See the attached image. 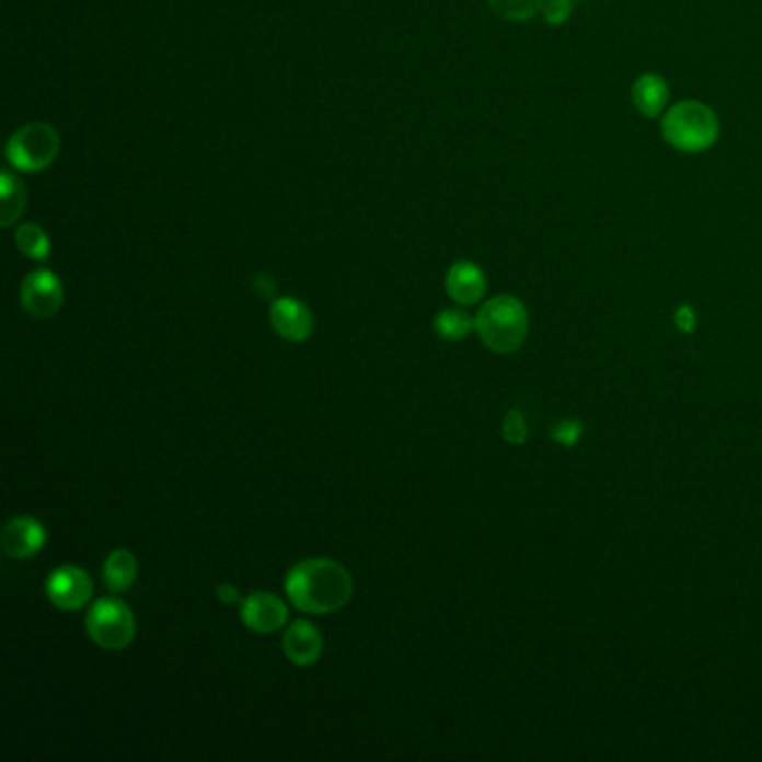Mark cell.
<instances>
[{
  "label": "cell",
  "instance_id": "obj_15",
  "mask_svg": "<svg viewBox=\"0 0 762 762\" xmlns=\"http://www.w3.org/2000/svg\"><path fill=\"white\" fill-rule=\"evenodd\" d=\"M137 575H139V564L130 551L119 549V551L107 555L105 566H103V579L113 592L130 590L132 584L137 581Z\"/></svg>",
  "mask_w": 762,
  "mask_h": 762
},
{
  "label": "cell",
  "instance_id": "obj_20",
  "mask_svg": "<svg viewBox=\"0 0 762 762\" xmlns=\"http://www.w3.org/2000/svg\"><path fill=\"white\" fill-rule=\"evenodd\" d=\"M504 439L510 446H523L528 439V425L523 420V414L517 409H510L504 420Z\"/></svg>",
  "mask_w": 762,
  "mask_h": 762
},
{
  "label": "cell",
  "instance_id": "obj_23",
  "mask_svg": "<svg viewBox=\"0 0 762 762\" xmlns=\"http://www.w3.org/2000/svg\"><path fill=\"white\" fill-rule=\"evenodd\" d=\"M253 287H255V291L262 296V298H276V293H278V285H276V280L274 278H270L268 274H257L255 276V280H253Z\"/></svg>",
  "mask_w": 762,
  "mask_h": 762
},
{
  "label": "cell",
  "instance_id": "obj_4",
  "mask_svg": "<svg viewBox=\"0 0 762 762\" xmlns=\"http://www.w3.org/2000/svg\"><path fill=\"white\" fill-rule=\"evenodd\" d=\"M61 137L49 124H25L21 126L5 146V157L19 173H41L49 169L59 157Z\"/></svg>",
  "mask_w": 762,
  "mask_h": 762
},
{
  "label": "cell",
  "instance_id": "obj_6",
  "mask_svg": "<svg viewBox=\"0 0 762 762\" xmlns=\"http://www.w3.org/2000/svg\"><path fill=\"white\" fill-rule=\"evenodd\" d=\"M64 285L49 268H38L23 280L21 302L23 309L36 320H49L64 307Z\"/></svg>",
  "mask_w": 762,
  "mask_h": 762
},
{
  "label": "cell",
  "instance_id": "obj_24",
  "mask_svg": "<svg viewBox=\"0 0 762 762\" xmlns=\"http://www.w3.org/2000/svg\"><path fill=\"white\" fill-rule=\"evenodd\" d=\"M217 597H220V602L227 604V607L240 602V592H238V588H233V584H220V586H217Z\"/></svg>",
  "mask_w": 762,
  "mask_h": 762
},
{
  "label": "cell",
  "instance_id": "obj_1",
  "mask_svg": "<svg viewBox=\"0 0 762 762\" xmlns=\"http://www.w3.org/2000/svg\"><path fill=\"white\" fill-rule=\"evenodd\" d=\"M287 594L293 607L309 615H326L349 604L354 579L349 570L326 557L304 559L287 575Z\"/></svg>",
  "mask_w": 762,
  "mask_h": 762
},
{
  "label": "cell",
  "instance_id": "obj_16",
  "mask_svg": "<svg viewBox=\"0 0 762 762\" xmlns=\"http://www.w3.org/2000/svg\"><path fill=\"white\" fill-rule=\"evenodd\" d=\"M434 330L448 343H459L474 330V320L461 309H446L434 318Z\"/></svg>",
  "mask_w": 762,
  "mask_h": 762
},
{
  "label": "cell",
  "instance_id": "obj_3",
  "mask_svg": "<svg viewBox=\"0 0 762 762\" xmlns=\"http://www.w3.org/2000/svg\"><path fill=\"white\" fill-rule=\"evenodd\" d=\"M665 141L686 154L709 150L720 137V122L709 105L684 99L671 105L662 119Z\"/></svg>",
  "mask_w": 762,
  "mask_h": 762
},
{
  "label": "cell",
  "instance_id": "obj_7",
  "mask_svg": "<svg viewBox=\"0 0 762 762\" xmlns=\"http://www.w3.org/2000/svg\"><path fill=\"white\" fill-rule=\"evenodd\" d=\"M49 602L61 611H79L92 597V581L79 566H61L47 577L45 584Z\"/></svg>",
  "mask_w": 762,
  "mask_h": 762
},
{
  "label": "cell",
  "instance_id": "obj_11",
  "mask_svg": "<svg viewBox=\"0 0 762 762\" xmlns=\"http://www.w3.org/2000/svg\"><path fill=\"white\" fill-rule=\"evenodd\" d=\"M324 648V639L320 635V631L307 622V620H298L293 622L285 637H282V650L285 656L296 665V667H311L320 660Z\"/></svg>",
  "mask_w": 762,
  "mask_h": 762
},
{
  "label": "cell",
  "instance_id": "obj_18",
  "mask_svg": "<svg viewBox=\"0 0 762 762\" xmlns=\"http://www.w3.org/2000/svg\"><path fill=\"white\" fill-rule=\"evenodd\" d=\"M549 0H487L489 10H493L497 16H501L504 21H515V23H523L534 19L536 14L543 12Z\"/></svg>",
  "mask_w": 762,
  "mask_h": 762
},
{
  "label": "cell",
  "instance_id": "obj_8",
  "mask_svg": "<svg viewBox=\"0 0 762 762\" xmlns=\"http://www.w3.org/2000/svg\"><path fill=\"white\" fill-rule=\"evenodd\" d=\"M289 620L287 604L274 592H253L242 602V622L249 631L268 635L280 631Z\"/></svg>",
  "mask_w": 762,
  "mask_h": 762
},
{
  "label": "cell",
  "instance_id": "obj_17",
  "mask_svg": "<svg viewBox=\"0 0 762 762\" xmlns=\"http://www.w3.org/2000/svg\"><path fill=\"white\" fill-rule=\"evenodd\" d=\"M14 242L19 246V251L30 257V259H36V262H45L49 257V251H51V244H49V238L47 233L38 227V224H21L14 233Z\"/></svg>",
  "mask_w": 762,
  "mask_h": 762
},
{
  "label": "cell",
  "instance_id": "obj_14",
  "mask_svg": "<svg viewBox=\"0 0 762 762\" xmlns=\"http://www.w3.org/2000/svg\"><path fill=\"white\" fill-rule=\"evenodd\" d=\"M27 206V188L23 182L10 173H0V227L10 229L19 222V217L25 212Z\"/></svg>",
  "mask_w": 762,
  "mask_h": 762
},
{
  "label": "cell",
  "instance_id": "obj_22",
  "mask_svg": "<svg viewBox=\"0 0 762 762\" xmlns=\"http://www.w3.org/2000/svg\"><path fill=\"white\" fill-rule=\"evenodd\" d=\"M673 322H676V326L682 334H693L695 332V322H697L695 309L691 304L678 307L676 313H673Z\"/></svg>",
  "mask_w": 762,
  "mask_h": 762
},
{
  "label": "cell",
  "instance_id": "obj_10",
  "mask_svg": "<svg viewBox=\"0 0 762 762\" xmlns=\"http://www.w3.org/2000/svg\"><path fill=\"white\" fill-rule=\"evenodd\" d=\"M3 551L12 559H32L47 541L45 528L32 517H16L3 530Z\"/></svg>",
  "mask_w": 762,
  "mask_h": 762
},
{
  "label": "cell",
  "instance_id": "obj_21",
  "mask_svg": "<svg viewBox=\"0 0 762 762\" xmlns=\"http://www.w3.org/2000/svg\"><path fill=\"white\" fill-rule=\"evenodd\" d=\"M541 14L549 25H564L573 14V0H549Z\"/></svg>",
  "mask_w": 762,
  "mask_h": 762
},
{
  "label": "cell",
  "instance_id": "obj_12",
  "mask_svg": "<svg viewBox=\"0 0 762 762\" xmlns=\"http://www.w3.org/2000/svg\"><path fill=\"white\" fill-rule=\"evenodd\" d=\"M446 289L457 304H461V307L476 304L485 296V289H487L485 274L481 270V266H476L474 262L459 259L448 270Z\"/></svg>",
  "mask_w": 762,
  "mask_h": 762
},
{
  "label": "cell",
  "instance_id": "obj_9",
  "mask_svg": "<svg viewBox=\"0 0 762 762\" xmlns=\"http://www.w3.org/2000/svg\"><path fill=\"white\" fill-rule=\"evenodd\" d=\"M268 318L276 334L289 343H304L313 334V315L309 307L296 298L274 300Z\"/></svg>",
  "mask_w": 762,
  "mask_h": 762
},
{
  "label": "cell",
  "instance_id": "obj_5",
  "mask_svg": "<svg viewBox=\"0 0 762 762\" xmlns=\"http://www.w3.org/2000/svg\"><path fill=\"white\" fill-rule=\"evenodd\" d=\"M85 631L90 639L105 650H122L132 644L137 622L132 611L115 597H105L92 604L85 617Z\"/></svg>",
  "mask_w": 762,
  "mask_h": 762
},
{
  "label": "cell",
  "instance_id": "obj_19",
  "mask_svg": "<svg viewBox=\"0 0 762 762\" xmlns=\"http://www.w3.org/2000/svg\"><path fill=\"white\" fill-rule=\"evenodd\" d=\"M584 434V423L577 420V418H564V420H557L551 429V437L557 446H564V448H573L577 446L579 437Z\"/></svg>",
  "mask_w": 762,
  "mask_h": 762
},
{
  "label": "cell",
  "instance_id": "obj_13",
  "mask_svg": "<svg viewBox=\"0 0 762 762\" xmlns=\"http://www.w3.org/2000/svg\"><path fill=\"white\" fill-rule=\"evenodd\" d=\"M669 96H671V90L667 79L656 72H644L633 83V105L635 111L646 119L660 117L667 111Z\"/></svg>",
  "mask_w": 762,
  "mask_h": 762
},
{
  "label": "cell",
  "instance_id": "obj_2",
  "mask_svg": "<svg viewBox=\"0 0 762 762\" xmlns=\"http://www.w3.org/2000/svg\"><path fill=\"white\" fill-rule=\"evenodd\" d=\"M474 330L489 351L515 354L528 338V311L519 298L497 296L478 309Z\"/></svg>",
  "mask_w": 762,
  "mask_h": 762
}]
</instances>
